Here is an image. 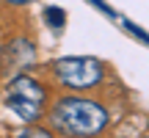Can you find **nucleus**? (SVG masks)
Returning a JSON list of instances; mask_svg holds the SVG:
<instances>
[{
    "mask_svg": "<svg viewBox=\"0 0 149 138\" xmlns=\"http://www.w3.org/2000/svg\"><path fill=\"white\" fill-rule=\"evenodd\" d=\"M53 77L74 91L97 89L105 80V66L97 58H58L53 61Z\"/></svg>",
    "mask_w": 149,
    "mask_h": 138,
    "instance_id": "obj_3",
    "label": "nucleus"
},
{
    "mask_svg": "<svg viewBox=\"0 0 149 138\" xmlns=\"http://www.w3.org/2000/svg\"><path fill=\"white\" fill-rule=\"evenodd\" d=\"M47 119L64 138H94L108 127V111L88 97H58Z\"/></svg>",
    "mask_w": 149,
    "mask_h": 138,
    "instance_id": "obj_1",
    "label": "nucleus"
},
{
    "mask_svg": "<svg viewBox=\"0 0 149 138\" xmlns=\"http://www.w3.org/2000/svg\"><path fill=\"white\" fill-rule=\"evenodd\" d=\"M6 3H11V6H25V3H31V0H6Z\"/></svg>",
    "mask_w": 149,
    "mask_h": 138,
    "instance_id": "obj_8",
    "label": "nucleus"
},
{
    "mask_svg": "<svg viewBox=\"0 0 149 138\" xmlns=\"http://www.w3.org/2000/svg\"><path fill=\"white\" fill-rule=\"evenodd\" d=\"M44 20H47V25L53 28V31H61V28L66 25V14L58 8V6H50V8H44Z\"/></svg>",
    "mask_w": 149,
    "mask_h": 138,
    "instance_id": "obj_5",
    "label": "nucleus"
},
{
    "mask_svg": "<svg viewBox=\"0 0 149 138\" xmlns=\"http://www.w3.org/2000/svg\"><path fill=\"white\" fill-rule=\"evenodd\" d=\"M88 3H94V6H97V8H100V11H102V14H111V17H113V8H111V6H108V3H105V0H88Z\"/></svg>",
    "mask_w": 149,
    "mask_h": 138,
    "instance_id": "obj_7",
    "label": "nucleus"
},
{
    "mask_svg": "<svg viewBox=\"0 0 149 138\" xmlns=\"http://www.w3.org/2000/svg\"><path fill=\"white\" fill-rule=\"evenodd\" d=\"M31 64H33V44L28 39H22V36L8 42L6 50H0V69L6 75H11V77H17L22 69L31 66Z\"/></svg>",
    "mask_w": 149,
    "mask_h": 138,
    "instance_id": "obj_4",
    "label": "nucleus"
},
{
    "mask_svg": "<svg viewBox=\"0 0 149 138\" xmlns=\"http://www.w3.org/2000/svg\"><path fill=\"white\" fill-rule=\"evenodd\" d=\"M47 86H42L39 80H33L31 75H17L11 77V83L6 86V108L14 111L17 119H22L25 124H36L42 119L44 108H47Z\"/></svg>",
    "mask_w": 149,
    "mask_h": 138,
    "instance_id": "obj_2",
    "label": "nucleus"
},
{
    "mask_svg": "<svg viewBox=\"0 0 149 138\" xmlns=\"http://www.w3.org/2000/svg\"><path fill=\"white\" fill-rule=\"evenodd\" d=\"M14 138H55V130L53 127H36V124H31V127H25V130H19Z\"/></svg>",
    "mask_w": 149,
    "mask_h": 138,
    "instance_id": "obj_6",
    "label": "nucleus"
}]
</instances>
